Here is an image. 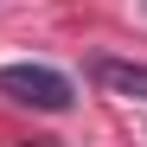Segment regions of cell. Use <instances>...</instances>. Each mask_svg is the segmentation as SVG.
<instances>
[{
  "label": "cell",
  "mask_w": 147,
  "mask_h": 147,
  "mask_svg": "<svg viewBox=\"0 0 147 147\" xmlns=\"http://www.w3.org/2000/svg\"><path fill=\"white\" fill-rule=\"evenodd\" d=\"M0 96L19 109H38V115H64L77 102V83L51 64H0Z\"/></svg>",
  "instance_id": "6da1fadb"
},
{
  "label": "cell",
  "mask_w": 147,
  "mask_h": 147,
  "mask_svg": "<svg viewBox=\"0 0 147 147\" xmlns=\"http://www.w3.org/2000/svg\"><path fill=\"white\" fill-rule=\"evenodd\" d=\"M90 77L102 83L109 96H128V102H147V64H128V58H96Z\"/></svg>",
  "instance_id": "7a4b0ae2"
}]
</instances>
